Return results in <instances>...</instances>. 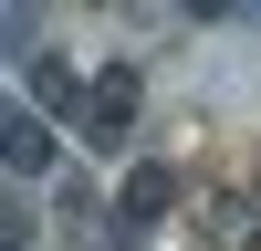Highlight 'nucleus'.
<instances>
[{"label": "nucleus", "mask_w": 261, "mask_h": 251, "mask_svg": "<svg viewBox=\"0 0 261 251\" xmlns=\"http://www.w3.org/2000/svg\"><path fill=\"white\" fill-rule=\"evenodd\" d=\"M146 115V63H94V94H84V146H125Z\"/></svg>", "instance_id": "nucleus-1"}, {"label": "nucleus", "mask_w": 261, "mask_h": 251, "mask_svg": "<svg viewBox=\"0 0 261 251\" xmlns=\"http://www.w3.org/2000/svg\"><path fill=\"white\" fill-rule=\"evenodd\" d=\"M0 167H11L21 188H32V178H53V167H63V136H53V115L11 105V115H0Z\"/></svg>", "instance_id": "nucleus-2"}, {"label": "nucleus", "mask_w": 261, "mask_h": 251, "mask_svg": "<svg viewBox=\"0 0 261 251\" xmlns=\"http://www.w3.org/2000/svg\"><path fill=\"white\" fill-rule=\"evenodd\" d=\"M167 209H178V167H167V157L125 167V188H115V230H136V241H146V230H157Z\"/></svg>", "instance_id": "nucleus-3"}, {"label": "nucleus", "mask_w": 261, "mask_h": 251, "mask_svg": "<svg viewBox=\"0 0 261 251\" xmlns=\"http://www.w3.org/2000/svg\"><path fill=\"white\" fill-rule=\"evenodd\" d=\"M199 251H261V199L251 188H209L199 199Z\"/></svg>", "instance_id": "nucleus-4"}, {"label": "nucleus", "mask_w": 261, "mask_h": 251, "mask_svg": "<svg viewBox=\"0 0 261 251\" xmlns=\"http://www.w3.org/2000/svg\"><path fill=\"white\" fill-rule=\"evenodd\" d=\"M21 84H32V115H73V126H84L94 73H73V53H32V63H21Z\"/></svg>", "instance_id": "nucleus-5"}, {"label": "nucleus", "mask_w": 261, "mask_h": 251, "mask_svg": "<svg viewBox=\"0 0 261 251\" xmlns=\"http://www.w3.org/2000/svg\"><path fill=\"white\" fill-rule=\"evenodd\" d=\"M53 209H63V220H73V230H84V220H94V209H105V188H94V178H84V167H73V178H63V188H53Z\"/></svg>", "instance_id": "nucleus-6"}, {"label": "nucleus", "mask_w": 261, "mask_h": 251, "mask_svg": "<svg viewBox=\"0 0 261 251\" xmlns=\"http://www.w3.org/2000/svg\"><path fill=\"white\" fill-rule=\"evenodd\" d=\"M251 199H261V157H251Z\"/></svg>", "instance_id": "nucleus-7"}]
</instances>
